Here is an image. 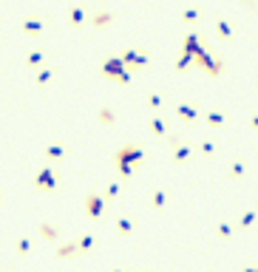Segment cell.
<instances>
[{
    "instance_id": "6da1fadb",
    "label": "cell",
    "mask_w": 258,
    "mask_h": 272,
    "mask_svg": "<svg viewBox=\"0 0 258 272\" xmlns=\"http://www.w3.org/2000/svg\"><path fill=\"white\" fill-rule=\"evenodd\" d=\"M139 162H142V151H139V148H134V145H125L122 151L117 153V168H119V173H122V176H131V173H134V168H139Z\"/></svg>"
},
{
    "instance_id": "7a4b0ae2",
    "label": "cell",
    "mask_w": 258,
    "mask_h": 272,
    "mask_svg": "<svg viewBox=\"0 0 258 272\" xmlns=\"http://www.w3.org/2000/svg\"><path fill=\"white\" fill-rule=\"evenodd\" d=\"M105 77H117L119 82H128V74L122 71V62H119V60H108V62H105Z\"/></svg>"
},
{
    "instance_id": "3957f363",
    "label": "cell",
    "mask_w": 258,
    "mask_h": 272,
    "mask_svg": "<svg viewBox=\"0 0 258 272\" xmlns=\"http://www.w3.org/2000/svg\"><path fill=\"white\" fill-rule=\"evenodd\" d=\"M85 213H88V218H99V216H102V199H99L97 193H91L85 199Z\"/></svg>"
},
{
    "instance_id": "277c9868",
    "label": "cell",
    "mask_w": 258,
    "mask_h": 272,
    "mask_svg": "<svg viewBox=\"0 0 258 272\" xmlns=\"http://www.w3.org/2000/svg\"><path fill=\"white\" fill-rule=\"evenodd\" d=\"M74 255H80V249H77V241H68V244H60V247H57V258H60V261L74 258Z\"/></svg>"
},
{
    "instance_id": "5b68a950",
    "label": "cell",
    "mask_w": 258,
    "mask_h": 272,
    "mask_svg": "<svg viewBox=\"0 0 258 272\" xmlns=\"http://www.w3.org/2000/svg\"><path fill=\"white\" fill-rule=\"evenodd\" d=\"M37 190H54V173H51V170H40V176H37Z\"/></svg>"
},
{
    "instance_id": "8992f818",
    "label": "cell",
    "mask_w": 258,
    "mask_h": 272,
    "mask_svg": "<svg viewBox=\"0 0 258 272\" xmlns=\"http://www.w3.org/2000/svg\"><path fill=\"white\" fill-rule=\"evenodd\" d=\"M40 236H43L46 241H57V238H60V227H57V224H43V227H40Z\"/></svg>"
},
{
    "instance_id": "52a82bcc",
    "label": "cell",
    "mask_w": 258,
    "mask_h": 272,
    "mask_svg": "<svg viewBox=\"0 0 258 272\" xmlns=\"http://www.w3.org/2000/svg\"><path fill=\"white\" fill-rule=\"evenodd\" d=\"M94 247H97V238H94V236H82L80 241H77V249H80V255H82V253H91Z\"/></svg>"
},
{
    "instance_id": "ba28073f",
    "label": "cell",
    "mask_w": 258,
    "mask_h": 272,
    "mask_svg": "<svg viewBox=\"0 0 258 272\" xmlns=\"http://www.w3.org/2000/svg\"><path fill=\"white\" fill-rule=\"evenodd\" d=\"M117 230L119 236H134V221L131 218H117Z\"/></svg>"
},
{
    "instance_id": "9c48e42d",
    "label": "cell",
    "mask_w": 258,
    "mask_h": 272,
    "mask_svg": "<svg viewBox=\"0 0 258 272\" xmlns=\"http://www.w3.org/2000/svg\"><path fill=\"white\" fill-rule=\"evenodd\" d=\"M165 204H167V196L162 193V190H159V193H154V207H156V210H165Z\"/></svg>"
},
{
    "instance_id": "30bf717a",
    "label": "cell",
    "mask_w": 258,
    "mask_h": 272,
    "mask_svg": "<svg viewBox=\"0 0 258 272\" xmlns=\"http://www.w3.org/2000/svg\"><path fill=\"white\" fill-rule=\"evenodd\" d=\"M29 249H31L29 238H20V241H17V255H29Z\"/></svg>"
},
{
    "instance_id": "8fae6325",
    "label": "cell",
    "mask_w": 258,
    "mask_h": 272,
    "mask_svg": "<svg viewBox=\"0 0 258 272\" xmlns=\"http://www.w3.org/2000/svg\"><path fill=\"white\" fill-rule=\"evenodd\" d=\"M233 236V227L230 224H219V238H230Z\"/></svg>"
},
{
    "instance_id": "7c38bea8",
    "label": "cell",
    "mask_w": 258,
    "mask_h": 272,
    "mask_svg": "<svg viewBox=\"0 0 258 272\" xmlns=\"http://www.w3.org/2000/svg\"><path fill=\"white\" fill-rule=\"evenodd\" d=\"M252 221H255V210H250V213H244V216H241V227H250Z\"/></svg>"
},
{
    "instance_id": "4fadbf2b",
    "label": "cell",
    "mask_w": 258,
    "mask_h": 272,
    "mask_svg": "<svg viewBox=\"0 0 258 272\" xmlns=\"http://www.w3.org/2000/svg\"><path fill=\"white\" fill-rule=\"evenodd\" d=\"M179 114H182V116H184V119H187V122L193 119V111H190V108H179Z\"/></svg>"
},
{
    "instance_id": "5bb4252c",
    "label": "cell",
    "mask_w": 258,
    "mask_h": 272,
    "mask_svg": "<svg viewBox=\"0 0 258 272\" xmlns=\"http://www.w3.org/2000/svg\"><path fill=\"white\" fill-rule=\"evenodd\" d=\"M26 31H40V23H37V20H31V23H26Z\"/></svg>"
},
{
    "instance_id": "9a60e30c",
    "label": "cell",
    "mask_w": 258,
    "mask_h": 272,
    "mask_svg": "<svg viewBox=\"0 0 258 272\" xmlns=\"http://www.w3.org/2000/svg\"><path fill=\"white\" fill-rule=\"evenodd\" d=\"M210 122H213V125H221V122H224V116H221V114H213V116H210Z\"/></svg>"
},
{
    "instance_id": "2e32d148",
    "label": "cell",
    "mask_w": 258,
    "mask_h": 272,
    "mask_svg": "<svg viewBox=\"0 0 258 272\" xmlns=\"http://www.w3.org/2000/svg\"><path fill=\"white\" fill-rule=\"evenodd\" d=\"M244 272H258V266H247V269Z\"/></svg>"
},
{
    "instance_id": "e0dca14e",
    "label": "cell",
    "mask_w": 258,
    "mask_h": 272,
    "mask_svg": "<svg viewBox=\"0 0 258 272\" xmlns=\"http://www.w3.org/2000/svg\"><path fill=\"white\" fill-rule=\"evenodd\" d=\"M255 210H258V204H255Z\"/></svg>"
},
{
    "instance_id": "ac0fdd59",
    "label": "cell",
    "mask_w": 258,
    "mask_h": 272,
    "mask_svg": "<svg viewBox=\"0 0 258 272\" xmlns=\"http://www.w3.org/2000/svg\"><path fill=\"white\" fill-rule=\"evenodd\" d=\"M114 272H119V269H114Z\"/></svg>"
}]
</instances>
